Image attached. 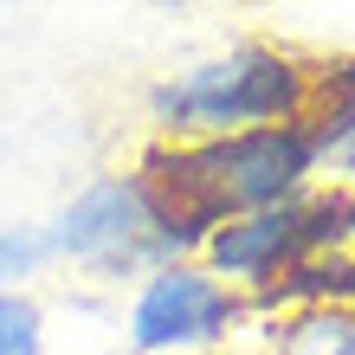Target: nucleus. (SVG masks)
<instances>
[{"label":"nucleus","mask_w":355,"mask_h":355,"mask_svg":"<svg viewBox=\"0 0 355 355\" xmlns=\"http://www.w3.org/2000/svg\"><path fill=\"white\" fill-rule=\"evenodd\" d=\"M310 142H317V155H343L355 149V52H329L317 58V71H310Z\"/></svg>","instance_id":"423d86ee"},{"label":"nucleus","mask_w":355,"mask_h":355,"mask_svg":"<svg viewBox=\"0 0 355 355\" xmlns=\"http://www.w3.org/2000/svg\"><path fill=\"white\" fill-rule=\"evenodd\" d=\"M52 265V239L33 220H0V291H33V278Z\"/></svg>","instance_id":"0eeeda50"},{"label":"nucleus","mask_w":355,"mask_h":355,"mask_svg":"<svg viewBox=\"0 0 355 355\" xmlns=\"http://www.w3.org/2000/svg\"><path fill=\"white\" fill-rule=\"evenodd\" d=\"M297 310L355 317V187H310L291 271L245 297V317H297Z\"/></svg>","instance_id":"20e7f679"},{"label":"nucleus","mask_w":355,"mask_h":355,"mask_svg":"<svg viewBox=\"0 0 355 355\" xmlns=\"http://www.w3.org/2000/svg\"><path fill=\"white\" fill-rule=\"evenodd\" d=\"M310 71L284 39H239L214 58H194L149 85V130L155 142H214L239 130H271V123H304L310 116Z\"/></svg>","instance_id":"f257e3e1"},{"label":"nucleus","mask_w":355,"mask_h":355,"mask_svg":"<svg viewBox=\"0 0 355 355\" xmlns=\"http://www.w3.org/2000/svg\"><path fill=\"white\" fill-rule=\"evenodd\" d=\"M252 323L245 297L226 291L200 259H168L130 291L123 343L130 355H214Z\"/></svg>","instance_id":"7ed1b4c3"},{"label":"nucleus","mask_w":355,"mask_h":355,"mask_svg":"<svg viewBox=\"0 0 355 355\" xmlns=\"http://www.w3.org/2000/svg\"><path fill=\"white\" fill-rule=\"evenodd\" d=\"M329 355H355V317H349V329L336 336V349H329Z\"/></svg>","instance_id":"1a4fd4ad"},{"label":"nucleus","mask_w":355,"mask_h":355,"mask_svg":"<svg viewBox=\"0 0 355 355\" xmlns=\"http://www.w3.org/2000/svg\"><path fill=\"white\" fill-rule=\"evenodd\" d=\"M46 304L33 291H0V355H46Z\"/></svg>","instance_id":"6e6552de"},{"label":"nucleus","mask_w":355,"mask_h":355,"mask_svg":"<svg viewBox=\"0 0 355 355\" xmlns=\"http://www.w3.org/2000/svg\"><path fill=\"white\" fill-rule=\"evenodd\" d=\"M297 233H304V200L291 207H265V214H233L220 220L214 233L200 245V265L214 271L226 291H239V297H259L265 284H278L291 259H297Z\"/></svg>","instance_id":"39448f33"},{"label":"nucleus","mask_w":355,"mask_h":355,"mask_svg":"<svg viewBox=\"0 0 355 355\" xmlns=\"http://www.w3.org/2000/svg\"><path fill=\"white\" fill-rule=\"evenodd\" d=\"M46 239H52V265H71L91 284H142L155 265H168L155 220H149V200H142L130 168L91 175L52 214Z\"/></svg>","instance_id":"f03ea898"}]
</instances>
